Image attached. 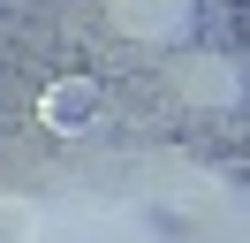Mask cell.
<instances>
[{
  "label": "cell",
  "mask_w": 250,
  "mask_h": 243,
  "mask_svg": "<svg viewBox=\"0 0 250 243\" xmlns=\"http://www.w3.org/2000/svg\"><path fill=\"white\" fill-rule=\"evenodd\" d=\"M182 91L189 99H235V76H228V61H189Z\"/></svg>",
  "instance_id": "6da1fadb"
},
{
  "label": "cell",
  "mask_w": 250,
  "mask_h": 243,
  "mask_svg": "<svg viewBox=\"0 0 250 243\" xmlns=\"http://www.w3.org/2000/svg\"><path fill=\"white\" fill-rule=\"evenodd\" d=\"M83 106H91V91H83V84H61V91L46 99V114H53V122H68V114H83Z\"/></svg>",
  "instance_id": "7a4b0ae2"
}]
</instances>
